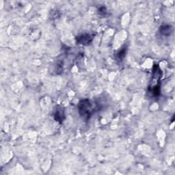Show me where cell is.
<instances>
[{"label": "cell", "instance_id": "obj_1", "mask_svg": "<svg viewBox=\"0 0 175 175\" xmlns=\"http://www.w3.org/2000/svg\"><path fill=\"white\" fill-rule=\"evenodd\" d=\"M94 111L93 103L90 100L84 99L79 103V112L83 118L88 119Z\"/></svg>", "mask_w": 175, "mask_h": 175}, {"label": "cell", "instance_id": "obj_2", "mask_svg": "<svg viewBox=\"0 0 175 175\" xmlns=\"http://www.w3.org/2000/svg\"><path fill=\"white\" fill-rule=\"evenodd\" d=\"M76 40L79 43H80L82 45H87L90 44L92 42V41H93V38H92V36L89 34H84L79 36V37L76 38Z\"/></svg>", "mask_w": 175, "mask_h": 175}, {"label": "cell", "instance_id": "obj_3", "mask_svg": "<svg viewBox=\"0 0 175 175\" xmlns=\"http://www.w3.org/2000/svg\"><path fill=\"white\" fill-rule=\"evenodd\" d=\"M159 32H160V33L163 36H168L171 34L172 32H173V27H172L171 26L168 25L162 26L160 27Z\"/></svg>", "mask_w": 175, "mask_h": 175}, {"label": "cell", "instance_id": "obj_4", "mask_svg": "<svg viewBox=\"0 0 175 175\" xmlns=\"http://www.w3.org/2000/svg\"><path fill=\"white\" fill-rule=\"evenodd\" d=\"M64 113L62 109H61L60 108L59 109L56 110V113L54 114V118L57 121H59L60 122H61L62 121H63V120L64 118Z\"/></svg>", "mask_w": 175, "mask_h": 175}, {"label": "cell", "instance_id": "obj_5", "mask_svg": "<svg viewBox=\"0 0 175 175\" xmlns=\"http://www.w3.org/2000/svg\"><path fill=\"white\" fill-rule=\"evenodd\" d=\"M126 51H127V50H126L125 48L122 49V50L120 51L117 54V55H116V56H117V58H118L119 60H122V58L125 57V54H126Z\"/></svg>", "mask_w": 175, "mask_h": 175}]
</instances>
